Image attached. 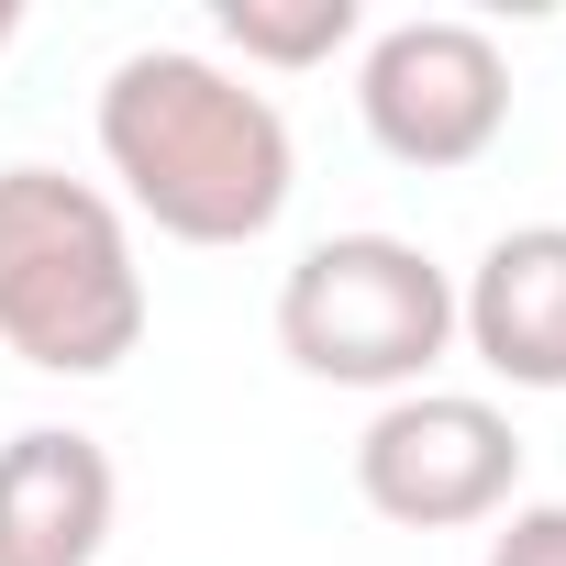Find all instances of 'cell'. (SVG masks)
Instances as JSON below:
<instances>
[{
    "mask_svg": "<svg viewBox=\"0 0 566 566\" xmlns=\"http://www.w3.org/2000/svg\"><path fill=\"white\" fill-rule=\"evenodd\" d=\"M478 566H566V500H511Z\"/></svg>",
    "mask_w": 566,
    "mask_h": 566,
    "instance_id": "9c48e42d",
    "label": "cell"
},
{
    "mask_svg": "<svg viewBox=\"0 0 566 566\" xmlns=\"http://www.w3.org/2000/svg\"><path fill=\"white\" fill-rule=\"evenodd\" d=\"M211 23L244 67H323L356 45V0H211Z\"/></svg>",
    "mask_w": 566,
    "mask_h": 566,
    "instance_id": "ba28073f",
    "label": "cell"
},
{
    "mask_svg": "<svg viewBox=\"0 0 566 566\" xmlns=\"http://www.w3.org/2000/svg\"><path fill=\"white\" fill-rule=\"evenodd\" d=\"M101 167L167 244H255L301 189L290 112L200 45H134L101 78Z\"/></svg>",
    "mask_w": 566,
    "mask_h": 566,
    "instance_id": "6da1fadb",
    "label": "cell"
},
{
    "mask_svg": "<svg viewBox=\"0 0 566 566\" xmlns=\"http://www.w3.org/2000/svg\"><path fill=\"white\" fill-rule=\"evenodd\" d=\"M12 34H23V12H12V0H0V45H12Z\"/></svg>",
    "mask_w": 566,
    "mask_h": 566,
    "instance_id": "30bf717a",
    "label": "cell"
},
{
    "mask_svg": "<svg viewBox=\"0 0 566 566\" xmlns=\"http://www.w3.org/2000/svg\"><path fill=\"white\" fill-rule=\"evenodd\" d=\"M455 334L511 389H566V222H511L455 290Z\"/></svg>",
    "mask_w": 566,
    "mask_h": 566,
    "instance_id": "8992f818",
    "label": "cell"
},
{
    "mask_svg": "<svg viewBox=\"0 0 566 566\" xmlns=\"http://www.w3.org/2000/svg\"><path fill=\"white\" fill-rule=\"evenodd\" d=\"M522 489V433L478 389H400L356 433V500L400 533H467L500 522Z\"/></svg>",
    "mask_w": 566,
    "mask_h": 566,
    "instance_id": "277c9868",
    "label": "cell"
},
{
    "mask_svg": "<svg viewBox=\"0 0 566 566\" xmlns=\"http://www.w3.org/2000/svg\"><path fill=\"white\" fill-rule=\"evenodd\" d=\"M356 112H367V145L389 167H478L500 134H511V56L455 23V12H422V23H389L356 67Z\"/></svg>",
    "mask_w": 566,
    "mask_h": 566,
    "instance_id": "5b68a950",
    "label": "cell"
},
{
    "mask_svg": "<svg viewBox=\"0 0 566 566\" xmlns=\"http://www.w3.org/2000/svg\"><path fill=\"white\" fill-rule=\"evenodd\" d=\"M455 345V277L411 233H323L277 277V356L323 389H422Z\"/></svg>",
    "mask_w": 566,
    "mask_h": 566,
    "instance_id": "3957f363",
    "label": "cell"
},
{
    "mask_svg": "<svg viewBox=\"0 0 566 566\" xmlns=\"http://www.w3.org/2000/svg\"><path fill=\"white\" fill-rule=\"evenodd\" d=\"M145 312L123 200L67 167H0V345L45 378H112Z\"/></svg>",
    "mask_w": 566,
    "mask_h": 566,
    "instance_id": "7a4b0ae2",
    "label": "cell"
},
{
    "mask_svg": "<svg viewBox=\"0 0 566 566\" xmlns=\"http://www.w3.org/2000/svg\"><path fill=\"white\" fill-rule=\"evenodd\" d=\"M123 511V478L90 433L23 422L0 444V566H101Z\"/></svg>",
    "mask_w": 566,
    "mask_h": 566,
    "instance_id": "52a82bcc",
    "label": "cell"
}]
</instances>
